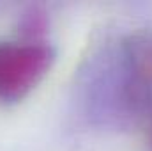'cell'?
<instances>
[{
  "mask_svg": "<svg viewBox=\"0 0 152 151\" xmlns=\"http://www.w3.org/2000/svg\"><path fill=\"white\" fill-rule=\"evenodd\" d=\"M53 61V50L39 41L0 43V100L14 101L28 94Z\"/></svg>",
  "mask_w": 152,
  "mask_h": 151,
  "instance_id": "cell-1",
  "label": "cell"
}]
</instances>
